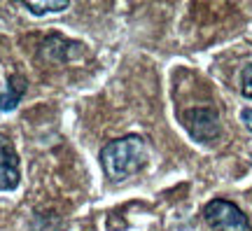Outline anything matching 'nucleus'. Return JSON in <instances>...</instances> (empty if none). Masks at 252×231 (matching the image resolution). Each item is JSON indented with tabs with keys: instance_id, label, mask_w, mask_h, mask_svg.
Wrapping results in <instances>:
<instances>
[{
	"instance_id": "nucleus-1",
	"label": "nucleus",
	"mask_w": 252,
	"mask_h": 231,
	"mask_svg": "<svg viewBox=\"0 0 252 231\" xmlns=\"http://www.w3.org/2000/svg\"><path fill=\"white\" fill-rule=\"evenodd\" d=\"M147 164V142L140 135H122L100 150V166L110 180H124L140 173Z\"/></svg>"
},
{
	"instance_id": "nucleus-2",
	"label": "nucleus",
	"mask_w": 252,
	"mask_h": 231,
	"mask_svg": "<svg viewBox=\"0 0 252 231\" xmlns=\"http://www.w3.org/2000/svg\"><path fill=\"white\" fill-rule=\"evenodd\" d=\"M203 220L215 231H252L248 215L226 198H213L203 208Z\"/></svg>"
},
{
	"instance_id": "nucleus-3",
	"label": "nucleus",
	"mask_w": 252,
	"mask_h": 231,
	"mask_svg": "<svg viewBox=\"0 0 252 231\" xmlns=\"http://www.w3.org/2000/svg\"><path fill=\"white\" fill-rule=\"evenodd\" d=\"M189 135L198 142H213L220 135V115L213 107H191L182 117Z\"/></svg>"
},
{
	"instance_id": "nucleus-4",
	"label": "nucleus",
	"mask_w": 252,
	"mask_h": 231,
	"mask_svg": "<svg viewBox=\"0 0 252 231\" xmlns=\"http://www.w3.org/2000/svg\"><path fill=\"white\" fill-rule=\"evenodd\" d=\"M19 185V157L12 142L0 135V192H9Z\"/></svg>"
},
{
	"instance_id": "nucleus-5",
	"label": "nucleus",
	"mask_w": 252,
	"mask_h": 231,
	"mask_svg": "<svg viewBox=\"0 0 252 231\" xmlns=\"http://www.w3.org/2000/svg\"><path fill=\"white\" fill-rule=\"evenodd\" d=\"M24 91H26V80L21 75H12L7 80V89L0 91V110L2 112H9L19 105V100L24 98Z\"/></svg>"
},
{
	"instance_id": "nucleus-6",
	"label": "nucleus",
	"mask_w": 252,
	"mask_h": 231,
	"mask_svg": "<svg viewBox=\"0 0 252 231\" xmlns=\"http://www.w3.org/2000/svg\"><path fill=\"white\" fill-rule=\"evenodd\" d=\"M21 7L28 9L33 17H45L49 12H63V9H68V2H61V0H56V2H21Z\"/></svg>"
},
{
	"instance_id": "nucleus-7",
	"label": "nucleus",
	"mask_w": 252,
	"mask_h": 231,
	"mask_svg": "<svg viewBox=\"0 0 252 231\" xmlns=\"http://www.w3.org/2000/svg\"><path fill=\"white\" fill-rule=\"evenodd\" d=\"M241 94L245 98H252V61L241 72Z\"/></svg>"
},
{
	"instance_id": "nucleus-8",
	"label": "nucleus",
	"mask_w": 252,
	"mask_h": 231,
	"mask_svg": "<svg viewBox=\"0 0 252 231\" xmlns=\"http://www.w3.org/2000/svg\"><path fill=\"white\" fill-rule=\"evenodd\" d=\"M241 119H243V124H245V129L252 133V107H245L243 112H241Z\"/></svg>"
}]
</instances>
